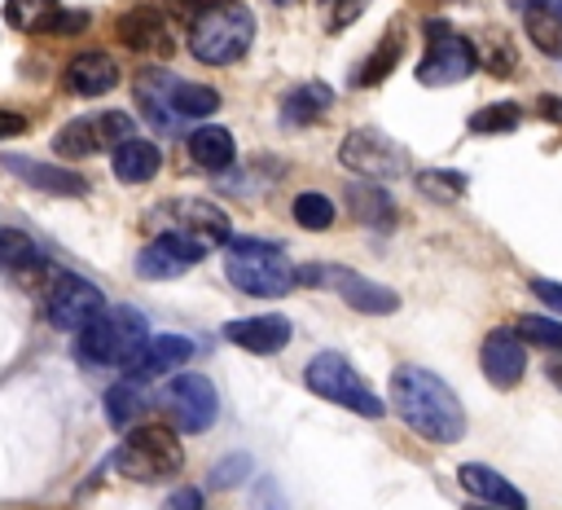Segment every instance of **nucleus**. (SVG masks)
<instances>
[{"instance_id":"obj_1","label":"nucleus","mask_w":562,"mask_h":510,"mask_svg":"<svg viewBox=\"0 0 562 510\" xmlns=\"http://www.w3.org/2000/svg\"><path fill=\"white\" fill-rule=\"evenodd\" d=\"M391 404L404 418V426L430 444H457L465 435V409L457 391L422 365H400L391 374Z\"/></svg>"},{"instance_id":"obj_2","label":"nucleus","mask_w":562,"mask_h":510,"mask_svg":"<svg viewBox=\"0 0 562 510\" xmlns=\"http://www.w3.org/2000/svg\"><path fill=\"white\" fill-rule=\"evenodd\" d=\"M224 277L233 290L255 295V299H277L290 295L299 281V268L290 264L285 246L263 242V237H233L224 246Z\"/></svg>"},{"instance_id":"obj_3","label":"nucleus","mask_w":562,"mask_h":510,"mask_svg":"<svg viewBox=\"0 0 562 510\" xmlns=\"http://www.w3.org/2000/svg\"><path fill=\"white\" fill-rule=\"evenodd\" d=\"M189 53L202 66H233L250 40H255V13L237 0H211L193 22H189Z\"/></svg>"},{"instance_id":"obj_4","label":"nucleus","mask_w":562,"mask_h":510,"mask_svg":"<svg viewBox=\"0 0 562 510\" xmlns=\"http://www.w3.org/2000/svg\"><path fill=\"white\" fill-rule=\"evenodd\" d=\"M149 325L136 308H110L97 321H88L75 334V352L83 365H114V369H132L149 343Z\"/></svg>"},{"instance_id":"obj_5","label":"nucleus","mask_w":562,"mask_h":510,"mask_svg":"<svg viewBox=\"0 0 562 510\" xmlns=\"http://www.w3.org/2000/svg\"><path fill=\"white\" fill-rule=\"evenodd\" d=\"M114 462H119V470H123L127 479L158 484V479H171V475L184 466V448H180V440H176L171 426H158V422H145V426H140V422H136V426L123 435Z\"/></svg>"},{"instance_id":"obj_6","label":"nucleus","mask_w":562,"mask_h":510,"mask_svg":"<svg viewBox=\"0 0 562 510\" xmlns=\"http://www.w3.org/2000/svg\"><path fill=\"white\" fill-rule=\"evenodd\" d=\"M303 382L312 387V396H321V400H329L338 409H351L360 418H382V409H386L382 396L338 352H316L307 361V369H303Z\"/></svg>"},{"instance_id":"obj_7","label":"nucleus","mask_w":562,"mask_h":510,"mask_svg":"<svg viewBox=\"0 0 562 510\" xmlns=\"http://www.w3.org/2000/svg\"><path fill=\"white\" fill-rule=\"evenodd\" d=\"M479 66V48L470 35L452 31V22L443 18H430L426 22V53L417 62V79L426 88H439V84H461L470 70Z\"/></svg>"},{"instance_id":"obj_8","label":"nucleus","mask_w":562,"mask_h":510,"mask_svg":"<svg viewBox=\"0 0 562 510\" xmlns=\"http://www.w3.org/2000/svg\"><path fill=\"white\" fill-rule=\"evenodd\" d=\"M149 224H158L162 233H180V237L198 242L202 251L233 242V220L211 198H167L149 211Z\"/></svg>"},{"instance_id":"obj_9","label":"nucleus","mask_w":562,"mask_h":510,"mask_svg":"<svg viewBox=\"0 0 562 510\" xmlns=\"http://www.w3.org/2000/svg\"><path fill=\"white\" fill-rule=\"evenodd\" d=\"M132 136H136L132 114H123V110H92V114L70 119L66 127H57L53 149L61 158H92V154H105V149L114 154Z\"/></svg>"},{"instance_id":"obj_10","label":"nucleus","mask_w":562,"mask_h":510,"mask_svg":"<svg viewBox=\"0 0 562 510\" xmlns=\"http://www.w3.org/2000/svg\"><path fill=\"white\" fill-rule=\"evenodd\" d=\"M338 163L364 180H395L408 167V154L378 127H351L338 145Z\"/></svg>"},{"instance_id":"obj_11","label":"nucleus","mask_w":562,"mask_h":510,"mask_svg":"<svg viewBox=\"0 0 562 510\" xmlns=\"http://www.w3.org/2000/svg\"><path fill=\"white\" fill-rule=\"evenodd\" d=\"M44 312L57 330H83L88 321H97L105 312V295L79 277V273H53L48 286H44Z\"/></svg>"},{"instance_id":"obj_12","label":"nucleus","mask_w":562,"mask_h":510,"mask_svg":"<svg viewBox=\"0 0 562 510\" xmlns=\"http://www.w3.org/2000/svg\"><path fill=\"white\" fill-rule=\"evenodd\" d=\"M299 281H329L338 290V299L364 317H386L400 308V295L382 281H369L351 268H325V264H312V268H299Z\"/></svg>"},{"instance_id":"obj_13","label":"nucleus","mask_w":562,"mask_h":510,"mask_svg":"<svg viewBox=\"0 0 562 510\" xmlns=\"http://www.w3.org/2000/svg\"><path fill=\"white\" fill-rule=\"evenodd\" d=\"M167 409H171L180 431L198 435L220 418V391L206 374H176L167 382Z\"/></svg>"},{"instance_id":"obj_14","label":"nucleus","mask_w":562,"mask_h":510,"mask_svg":"<svg viewBox=\"0 0 562 510\" xmlns=\"http://www.w3.org/2000/svg\"><path fill=\"white\" fill-rule=\"evenodd\" d=\"M202 259V246L180 237V233H158L140 246L136 255V277L145 281H171V277H184L193 264Z\"/></svg>"},{"instance_id":"obj_15","label":"nucleus","mask_w":562,"mask_h":510,"mask_svg":"<svg viewBox=\"0 0 562 510\" xmlns=\"http://www.w3.org/2000/svg\"><path fill=\"white\" fill-rule=\"evenodd\" d=\"M114 35L123 48L132 53H149V57H167L176 48V35L162 18V9H149V4H136V9H123L119 22H114Z\"/></svg>"},{"instance_id":"obj_16","label":"nucleus","mask_w":562,"mask_h":510,"mask_svg":"<svg viewBox=\"0 0 562 510\" xmlns=\"http://www.w3.org/2000/svg\"><path fill=\"white\" fill-rule=\"evenodd\" d=\"M479 365H483V378L501 391L518 387L522 374H527V347H522V334L518 330H492L479 347Z\"/></svg>"},{"instance_id":"obj_17","label":"nucleus","mask_w":562,"mask_h":510,"mask_svg":"<svg viewBox=\"0 0 562 510\" xmlns=\"http://www.w3.org/2000/svg\"><path fill=\"white\" fill-rule=\"evenodd\" d=\"M0 167L13 171L22 185L57 193V198H83L88 193V180L79 171H70V167H57V163H35V158H22V154H4Z\"/></svg>"},{"instance_id":"obj_18","label":"nucleus","mask_w":562,"mask_h":510,"mask_svg":"<svg viewBox=\"0 0 562 510\" xmlns=\"http://www.w3.org/2000/svg\"><path fill=\"white\" fill-rule=\"evenodd\" d=\"M224 339L246 347V352H255V356H272L294 339V325L281 312H259V317H246V321H228Z\"/></svg>"},{"instance_id":"obj_19","label":"nucleus","mask_w":562,"mask_h":510,"mask_svg":"<svg viewBox=\"0 0 562 510\" xmlns=\"http://www.w3.org/2000/svg\"><path fill=\"white\" fill-rule=\"evenodd\" d=\"M114 84H119V66H114L110 53H97V48L70 57L66 70H61V88L70 97H105Z\"/></svg>"},{"instance_id":"obj_20","label":"nucleus","mask_w":562,"mask_h":510,"mask_svg":"<svg viewBox=\"0 0 562 510\" xmlns=\"http://www.w3.org/2000/svg\"><path fill=\"white\" fill-rule=\"evenodd\" d=\"M457 479H461L465 492H474V501H487V506H496V510H527V497H522L501 470H492V466H483V462H465V466L457 470Z\"/></svg>"},{"instance_id":"obj_21","label":"nucleus","mask_w":562,"mask_h":510,"mask_svg":"<svg viewBox=\"0 0 562 510\" xmlns=\"http://www.w3.org/2000/svg\"><path fill=\"white\" fill-rule=\"evenodd\" d=\"M171 84H176V75H167V70H140V75H136L140 114H145L158 132H176V127H180V114H176V106H171Z\"/></svg>"},{"instance_id":"obj_22","label":"nucleus","mask_w":562,"mask_h":510,"mask_svg":"<svg viewBox=\"0 0 562 510\" xmlns=\"http://www.w3.org/2000/svg\"><path fill=\"white\" fill-rule=\"evenodd\" d=\"M110 167H114V176H119L123 185H145V180L158 176V167H162V149H158L154 141L132 136V141H123V145L110 154Z\"/></svg>"},{"instance_id":"obj_23","label":"nucleus","mask_w":562,"mask_h":510,"mask_svg":"<svg viewBox=\"0 0 562 510\" xmlns=\"http://www.w3.org/2000/svg\"><path fill=\"white\" fill-rule=\"evenodd\" d=\"M189 158H193L202 171H224V167H233V158H237L233 132L220 127V123H202L198 132H189Z\"/></svg>"},{"instance_id":"obj_24","label":"nucleus","mask_w":562,"mask_h":510,"mask_svg":"<svg viewBox=\"0 0 562 510\" xmlns=\"http://www.w3.org/2000/svg\"><path fill=\"white\" fill-rule=\"evenodd\" d=\"M329 106H334V88L321 84V79H307V84H294L281 97V119L294 123V127H303V123H316Z\"/></svg>"},{"instance_id":"obj_25","label":"nucleus","mask_w":562,"mask_h":510,"mask_svg":"<svg viewBox=\"0 0 562 510\" xmlns=\"http://www.w3.org/2000/svg\"><path fill=\"white\" fill-rule=\"evenodd\" d=\"M347 207L369 229H395V202L382 185H347Z\"/></svg>"},{"instance_id":"obj_26","label":"nucleus","mask_w":562,"mask_h":510,"mask_svg":"<svg viewBox=\"0 0 562 510\" xmlns=\"http://www.w3.org/2000/svg\"><path fill=\"white\" fill-rule=\"evenodd\" d=\"M189 356H193V339H184V334H154L132 369H136V374H171V369L184 365Z\"/></svg>"},{"instance_id":"obj_27","label":"nucleus","mask_w":562,"mask_h":510,"mask_svg":"<svg viewBox=\"0 0 562 510\" xmlns=\"http://www.w3.org/2000/svg\"><path fill=\"white\" fill-rule=\"evenodd\" d=\"M522 26H527V35H531V44L540 53H549V57L562 53V9L558 4H549V0L527 4L522 9Z\"/></svg>"},{"instance_id":"obj_28","label":"nucleus","mask_w":562,"mask_h":510,"mask_svg":"<svg viewBox=\"0 0 562 510\" xmlns=\"http://www.w3.org/2000/svg\"><path fill=\"white\" fill-rule=\"evenodd\" d=\"M145 387H140V378H123V382H114L110 391H105V418L119 426V431H132L136 426V418L145 413Z\"/></svg>"},{"instance_id":"obj_29","label":"nucleus","mask_w":562,"mask_h":510,"mask_svg":"<svg viewBox=\"0 0 562 510\" xmlns=\"http://www.w3.org/2000/svg\"><path fill=\"white\" fill-rule=\"evenodd\" d=\"M400 53H404V35H400V26H391V31H386V35L373 44V53L364 57V66L356 70V84H360V88H373V84H382V79L395 70Z\"/></svg>"},{"instance_id":"obj_30","label":"nucleus","mask_w":562,"mask_h":510,"mask_svg":"<svg viewBox=\"0 0 562 510\" xmlns=\"http://www.w3.org/2000/svg\"><path fill=\"white\" fill-rule=\"evenodd\" d=\"M57 13H61L57 0H4V22L26 35H44Z\"/></svg>"},{"instance_id":"obj_31","label":"nucleus","mask_w":562,"mask_h":510,"mask_svg":"<svg viewBox=\"0 0 562 510\" xmlns=\"http://www.w3.org/2000/svg\"><path fill=\"white\" fill-rule=\"evenodd\" d=\"M171 106L180 119H206L220 110V92L211 84H193V79H176L171 84Z\"/></svg>"},{"instance_id":"obj_32","label":"nucleus","mask_w":562,"mask_h":510,"mask_svg":"<svg viewBox=\"0 0 562 510\" xmlns=\"http://www.w3.org/2000/svg\"><path fill=\"white\" fill-rule=\"evenodd\" d=\"M522 123V110L514 101H496V106H483L470 114V132L479 136H496V132H514Z\"/></svg>"},{"instance_id":"obj_33","label":"nucleus","mask_w":562,"mask_h":510,"mask_svg":"<svg viewBox=\"0 0 562 510\" xmlns=\"http://www.w3.org/2000/svg\"><path fill=\"white\" fill-rule=\"evenodd\" d=\"M290 215H294L303 229H312V233H325V229L334 224V202H329L325 193L307 189V193H299V198L290 202Z\"/></svg>"},{"instance_id":"obj_34","label":"nucleus","mask_w":562,"mask_h":510,"mask_svg":"<svg viewBox=\"0 0 562 510\" xmlns=\"http://www.w3.org/2000/svg\"><path fill=\"white\" fill-rule=\"evenodd\" d=\"M417 189H422L426 198H439V202H457V198H465V176H461V171L422 167V171H417Z\"/></svg>"},{"instance_id":"obj_35","label":"nucleus","mask_w":562,"mask_h":510,"mask_svg":"<svg viewBox=\"0 0 562 510\" xmlns=\"http://www.w3.org/2000/svg\"><path fill=\"white\" fill-rule=\"evenodd\" d=\"M514 330H518V334H522L527 343H536V347H553V352H562V321H558V317L522 312Z\"/></svg>"},{"instance_id":"obj_36","label":"nucleus","mask_w":562,"mask_h":510,"mask_svg":"<svg viewBox=\"0 0 562 510\" xmlns=\"http://www.w3.org/2000/svg\"><path fill=\"white\" fill-rule=\"evenodd\" d=\"M474 48H479V62H483L492 75H509V70L518 66V53H514L509 35H501V31H487L483 44H474Z\"/></svg>"},{"instance_id":"obj_37","label":"nucleus","mask_w":562,"mask_h":510,"mask_svg":"<svg viewBox=\"0 0 562 510\" xmlns=\"http://www.w3.org/2000/svg\"><path fill=\"white\" fill-rule=\"evenodd\" d=\"M40 264V251L26 233H13V229H0V268H31Z\"/></svg>"},{"instance_id":"obj_38","label":"nucleus","mask_w":562,"mask_h":510,"mask_svg":"<svg viewBox=\"0 0 562 510\" xmlns=\"http://www.w3.org/2000/svg\"><path fill=\"white\" fill-rule=\"evenodd\" d=\"M250 475V457L246 453H228L215 470H211V488H233V484H241Z\"/></svg>"},{"instance_id":"obj_39","label":"nucleus","mask_w":562,"mask_h":510,"mask_svg":"<svg viewBox=\"0 0 562 510\" xmlns=\"http://www.w3.org/2000/svg\"><path fill=\"white\" fill-rule=\"evenodd\" d=\"M360 9H364V0H325V26L342 31V26H351L360 18Z\"/></svg>"},{"instance_id":"obj_40","label":"nucleus","mask_w":562,"mask_h":510,"mask_svg":"<svg viewBox=\"0 0 562 510\" xmlns=\"http://www.w3.org/2000/svg\"><path fill=\"white\" fill-rule=\"evenodd\" d=\"M83 26H88V9H61V13L48 22L44 35H79Z\"/></svg>"},{"instance_id":"obj_41","label":"nucleus","mask_w":562,"mask_h":510,"mask_svg":"<svg viewBox=\"0 0 562 510\" xmlns=\"http://www.w3.org/2000/svg\"><path fill=\"white\" fill-rule=\"evenodd\" d=\"M531 295L544 303V308H553V312H562V281H549V277H536L531 281Z\"/></svg>"},{"instance_id":"obj_42","label":"nucleus","mask_w":562,"mask_h":510,"mask_svg":"<svg viewBox=\"0 0 562 510\" xmlns=\"http://www.w3.org/2000/svg\"><path fill=\"white\" fill-rule=\"evenodd\" d=\"M31 123H26V114H18V110H0V141H9V136H22Z\"/></svg>"},{"instance_id":"obj_43","label":"nucleus","mask_w":562,"mask_h":510,"mask_svg":"<svg viewBox=\"0 0 562 510\" xmlns=\"http://www.w3.org/2000/svg\"><path fill=\"white\" fill-rule=\"evenodd\" d=\"M206 4H211V0H167V13H176V18H189V22H193Z\"/></svg>"},{"instance_id":"obj_44","label":"nucleus","mask_w":562,"mask_h":510,"mask_svg":"<svg viewBox=\"0 0 562 510\" xmlns=\"http://www.w3.org/2000/svg\"><path fill=\"white\" fill-rule=\"evenodd\" d=\"M167 510H202V492H198V488H180V492L167 501Z\"/></svg>"},{"instance_id":"obj_45","label":"nucleus","mask_w":562,"mask_h":510,"mask_svg":"<svg viewBox=\"0 0 562 510\" xmlns=\"http://www.w3.org/2000/svg\"><path fill=\"white\" fill-rule=\"evenodd\" d=\"M536 110H540V119L562 123V101H558V97H540V101H536Z\"/></svg>"},{"instance_id":"obj_46","label":"nucleus","mask_w":562,"mask_h":510,"mask_svg":"<svg viewBox=\"0 0 562 510\" xmlns=\"http://www.w3.org/2000/svg\"><path fill=\"white\" fill-rule=\"evenodd\" d=\"M549 378H553V382L562 387V361H553V365H549Z\"/></svg>"},{"instance_id":"obj_47","label":"nucleus","mask_w":562,"mask_h":510,"mask_svg":"<svg viewBox=\"0 0 562 510\" xmlns=\"http://www.w3.org/2000/svg\"><path fill=\"white\" fill-rule=\"evenodd\" d=\"M470 510H496V506H470Z\"/></svg>"},{"instance_id":"obj_48","label":"nucleus","mask_w":562,"mask_h":510,"mask_svg":"<svg viewBox=\"0 0 562 510\" xmlns=\"http://www.w3.org/2000/svg\"><path fill=\"white\" fill-rule=\"evenodd\" d=\"M277 4H290V0H277Z\"/></svg>"}]
</instances>
